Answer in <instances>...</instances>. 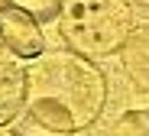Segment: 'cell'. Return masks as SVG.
Listing matches in <instances>:
<instances>
[{"label":"cell","instance_id":"cell-2","mask_svg":"<svg viewBox=\"0 0 149 136\" xmlns=\"http://www.w3.org/2000/svg\"><path fill=\"white\" fill-rule=\"evenodd\" d=\"M55 23L65 49L84 59H110L133 36L136 13L133 0H62Z\"/></svg>","mask_w":149,"mask_h":136},{"label":"cell","instance_id":"cell-8","mask_svg":"<svg viewBox=\"0 0 149 136\" xmlns=\"http://www.w3.org/2000/svg\"><path fill=\"white\" fill-rule=\"evenodd\" d=\"M0 136H19L16 130H10V126H0Z\"/></svg>","mask_w":149,"mask_h":136},{"label":"cell","instance_id":"cell-3","mask_svg":"<svg viewBox=\"0 0 149 136\" xmlns=\"http://www.w3.org/2000/svg\"><path fill=\"white\" fill-rule=\"evenodd\" d=\"M0 49H7L19 62H36L45 55L42 23L23 7L0 3Z\"/></svg>","mask_w":149,"mask_h":136},{"label":"cell","instance_id":"cell-6","mask_svg":"<svg viewBox=\"0 0 149 136\" xmlns=\"http://www.w3.org/2000/svg\"><path fill=\"white\" fill-rule=\"evenodd\" d=\"M110 136H149V107L120 114L113 130H110Z\"/></svg>","mask_w":149,"mask_h":136},{"label":"cell","instance_id":"cell-7","mask_svg":"<svg viewBox=\"0 0 149 136\" xmlns=\"http://www.w3.org/2000/svg\"><path fill=\"white\" fill-rule=\"evenodd\" d=\"M0 3H13V7L29 10V13L39 20V23L58 20V13H62V0H0Z\"/></svg>","mask_w":149,"mask_h":136},{"label":"cell","instance_id":"cell-5","mask_svg":"<svg viewBox=\"0 0 149 136\" xmlns=\"http://www.w3.org/2000/svg\"><path fill=\"white\" fill-rule=\"evenodd\" d=\"M123 71L139 94H149V26H136L120 52Z\"/></svg>","mask_w":149,"mask_h":136},{"label":"cell","instance_id":"cell-1","mask_svg":"<svg viewBox=\"0 0 149 136\" xmlns=\"http://www.w3.org/2000/svg\"><path fill=\"white\" fill-rule=\"evenodd\" d=\"M26 71L29 100L23 110V123L55 136H74L101 120L107 107V78L94 65V59L62 49L45 52Z\"/></svg>","mask_w":149,"mask_h":136},{"label":"cell","instance_id":"cell-4","mask_svg":"<svg viewBox=\"0 0 149 136\" xmlns=\"http://www.w3.org/2000/svg\"><path fill=\"white\" fill-rule=\"evenodd\" d=\"M29 100V71L7 49H0V126L23 117Z\"/></svg>","mask_w":149,"mask_h":136},{"label":"cell","instance_id":"cell-9","mask_svg":"<svg viewBox=\"0 0 149 136\" xmlns=\"http://www.w3.org/2000/svg\"><path fill=\"white\" fill-rule=\"evenodd\" d=\"M133 3H139V7H149V0H133Z\"/></svg>","mask_w":149,"mask_h":136}]
</instances>
